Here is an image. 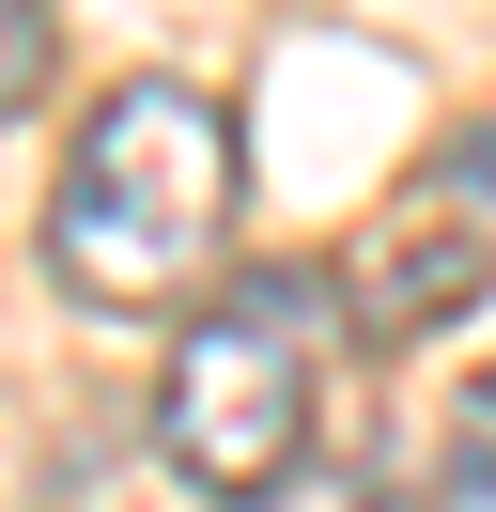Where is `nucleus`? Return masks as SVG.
<instances>
[{"mask_svg": "<svg viewBox=\"0 0 496 512\" xmlns=\"http://www.w3.org/2000/svg\"><path fill=\"white\" fill-rule=\"evenodd\" d=\"M233 512H419V497H403L372 450H310L295 481H264V497H233Z\"/></svg>", "mask_w": 496, "mask_h": 512, "instance_id": "obj_4", "label": "nucleus"}, {"mask_svg": "<svg viewBox=\"0 0 496 512\" xmlns=\"http://www.w3.org/2000/svg\"><path fill=\"white\" fill-rule=\"evenodd\" d=\"M481 295H496V109L450 125V140L388 187V218L341 249V311H357V342H434V326H465Z\"/></svg>", "mask_w": 496, "mask_h": 512, "instance_id": "obj_3", "label": "nucleus"}, {"mask_svg": "<svg viewBox=\"0 0 496 512\" xmlns=\"http://www.w3.org/2000/svg\"><path fill=\"white\" fill-rule=\"evenodd\" d=\"M357 357V311H341L326 264H248L186 311L171 388H155V450H171L202 497H264L326 450V388Z\"/></svg>", "mask_w": 496, "mask_h": 512, "instance_id": "obj_2", "label": "nucleus"}, {"mask_svg": "<svg viewBox=\"0 0 496 512\" xmlns=\"http://www.w3.org/2000/svg\"><path fill=\"white\" fill-rule=\"evenodd\" d=\"M434 512H496V373L450 404V435H434Z\"/></svg>", "mask_w": 496, "mask_h": 512, "instance_id": "obj_5", "label": "nucleus"}, {"mask_svg": "<svg viewBox=\"0 0 496 512\" xmlns=\"http://www.w3.org/2000/svg\"><path fill=\"white\" fill-rule=\"evenodd\" d=\"M47 63H62V32H47V0H0V125H16V109L47 94Z\"/></svg>", "mask_w": 496, "mask_h": 512, "instance_id": "obj_6", "label": "nucleus"}, {"mask_svg": "<svg viewBox=\"0 0 496 512\" xmlns=\"http://www.w3.org/2000/svg\"><path fill=\"white\" fill-rule=\"evenodd\" d=\"M233 218H248V156H233V109L202 78H124L93 94V125L62 140V187H47V280L109 326L155 311H202L233 280Z\"/></svg>", "mask_w": 496, "mask_h": 512, "instance_id": "obj_1", "label": "nucleus"}]
</instances>
